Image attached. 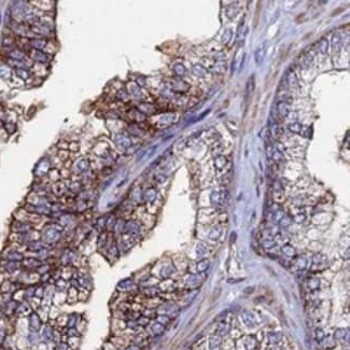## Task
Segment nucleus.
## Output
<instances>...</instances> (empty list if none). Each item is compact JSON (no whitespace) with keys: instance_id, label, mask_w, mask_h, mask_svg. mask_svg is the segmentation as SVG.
<instances>
[{"instance_id":"7ed1b4c3","label":"nucleus","mask_w":350,"mask_h":350,"mask_svg":"<svg viewBox=\"0 0 350 350\" xmlns=\"http://www.w3.org/2000/svg\"><path fill=\"white\" fill-rule=\"evenodd\" d=\"M287 82H288L289 85L293 86V87H295V86L298 85V80H297L296 75H295L293 71L288 72V75H287Z\"/></svg>"},{"instance_id":"ddd939ff","label":"nucleus","mask_w":350,"mask_h":350,"mask_svg":"<svg viewBox=\"0 0 350 350\" xmlns=\"http://www.w3.org/2000/svg\"><path fill=\"white\" fill-rule=\"evenodd\" d=\"M231 37H232V33L229 29H227V30L224 31V33H223V37H222V42L223 43H229V41L231 40Z\"/></svg>"},{"instance_id":"4be33fe9","label":"nucleus","mask_w":350,"mask_h":350,"mask_svg":"<svg viewBox=\"0 0 350 350\" xmlns=\"http://www.w3.org/2000/svg\"><path fill=\"white\" fill-rule=\"evenodd\" d=\"M235 237H236V234L235 233H233L231 235V239H232V241H235Z\"/></svg>"},{"instance_id":"9b49d317","label":"nucleus","mask_w":350,"mask_h":350,"mask_svg":"<svg viewBox=\"0 0 350 350\" xmlns=\"http://www.w3.org/2000/svg\"><path fill=\"white\" fill-rule=\"evenodd\" d=\"M291 222H292V219L288 216H283L279 221V223H280L281 226H289V225L291 224Z\"/></svg>"},{"instance_id":"a211bd4d","label":"nucleus","mask_w":350,"mask_h":350,"mask_svg":"<svg viewBox=\"0 0 350 350\" xmlns=\"http://www.w3.org/2000/svg\"><path fill=\"white\" fill-rule=\"evenodd\" d=\"M175 71H176L179 75H182L185 71V68L183 67V65H176V67H175Z\"/></svg>"},{"instance_id":"2eb2a0df","label":"nucleus","mask_w":350,"mask_h":350,"mask_svg":"<svg viewBox=\"0 0 350 350\" xmlns=\"http://www.w3.org/2000/svg\"><path fill=\"white\" fill-rule=\"evenodd\" d=\"M221 235V231L219 229H213L211 231V233H210L209 237L211 238V239H218L219 237H220Z\"/></svg>"},{"instance_id":"6e6552de","label":"nucleus","mask_w":350,"mask_h":350,"mask_svg":"<svg viewBox=\"0 0 350 350\" xmlns=\"http://www.w3.org/2000/svg\"><path fill=\"white\" fill-rule=\"evenodd\" d=\"M214 164H216V167L218 168V169H222L225 166V164H226V159H225L224 156H222V155H220V156H218L216 159Z\"/></svg>"},{"instance_id":"f3484780","label":"nucleus","mask_w":350,"mask_h":350,"mask_svg":"<svg viewBox=\"0 0 350 350\" xmlns=\"http://www.w3.org/2000/svg\"><path fill=\"white\" fill-rule=\"evenodd\" d=\"M273 159H275L277 162H281V161H283V156H282L281 152H279V151H274Z\"/></svg>"},{"instance_id":"0eeeda50","label":"nucleus","mask_w":350,"mask_h":350,"mask_svg":"<svg viewBox=\"0 0 350 350\" xmlns=\"http://www.w3.org/2000/svg\"><path fill=\"white\" fill-rule=\"evenodd\" d=\"M282 252L284 253V256H295V249L293 247L289 246V244H286V246L282 247Z\"/></svg>"},{"instance_id":"dca6fc26","label":"nucleus","mask_w":350,"mask_h":350,"mask_svg":"<svg viewBox=\"0 0 350 350\" xmlns=\"http://www.w3.org/2000/svg\"><path fill=\"white\" fill-rule=\"evenodd\" d=\"M208 265H209V262H208L207 260H204L203 262H201L199 264L197 265V266H198V271H206V269H207V267H208Z\"/></svg>"},{"instance_id":"4468645a","label":"nucleus","mask_w":350,"mask_h":350,"mask_svg":"<svg viewBox=\"0 0 350 350\" xmlns=\"http://www.w3.org/2000/svg\"><path fill=\"white\" fill-rule=\"evenodd\" d=\"M274 151H275V150H274L273 144L269 143V142L266 143V155H267V157L271 159V157H273V154H274Z\"/></svg>"},{"instance_id":"f257e3e1","label":"nucleus","mask_w":350,"mask_h":350,"mask_svg":"<svg viewBox=\"0 0 350 350\" xmlns=\"http://www.w3.org/2000/svg\"><path fill=\"white\" fill-rule=\"evenodd\" d=\"M267 43L266 42H263L260 46L258 48V50L256 51V54H254V57H256V63L258 66H261L262 63L264 62L265 56H266V48H267Z\"/></svg>"},{"instance_id":"412c9836","label":"nucleus","mask_w":350,"mask_h":350,"mask_svg":"<svg viewBox=\"0 0 350 350\" xmlns=\"http://www.w3.org/2000/svg\"><path fill=\"white\" fill-rule=\"evenodd\" d=\"M244 60H246V55H244V57H242V62L240 63V66H239V70H241L242 68H244Z\"/></svg>"},{"instance_id":"f03ea898","label":"nucleus","mask_w":350,"mask_h":350,"mask_svg":"<svg viewBox=\"0 0 350 350\" xmlns=\"http://www.w3.org/2000/svg\"><path fill=\"white\" fill-rule=\"evenodd\" d=\"M277 111L279 113L280 117H287L290 112V109H289V105L287 104L286 102H280L277 106Z\"/></svg>"},{"instance_id":"aec40b11","label":"nucleus","mask_w":350,"mask_h":350,"mask_svg":"<svg viewBox=\"0 0 350 350\" xmlns=\"http://www.w3.org/2000/svg\"><path fill=\"white\" fill-rule=\"evenodd\" d=\"M305 218H306V217H305L304 214L301 213V214H297V216H295L294 218H293V220H294L296 223H302L303 221L305 220Z\"/></svg>"},{"instance_id":"f8f14e48","label":"nucleus","mask_w":350,"mask_h":350,"mask_svg":"<svg viewBox=\"0 0 350 350\" xmlns=\"http://www.w3.org/2000/svg\"><path fill=\"white\" fill-rule=\"evenodd\" d=\"M211 203L212 205H218L220 204V194L218 192H213L211 194Z\"/></svg>"},{"instance_id":"423d86ee","label":"nucleus","mask_w":350,"mask_h":350,"mask_svg":"<svg viewBox=\"0 0 350 350\" xmlns=\"http://www.w3.org/2000/svg\"><path fill=\"white\" fill-rule=\"evenodd\" d=\"M328 48H329V42L326 39H321L319 42V52L322 54H325L328 52Z\"/></svg>"},{"instance_id":"6ab92c4d","label":"nucleus","mask_w":350,"mask_h":350,"mask_svg":"<svg viewBox=\"0 0 350 350\" xmlns=\"http://www.w3.org/2000/svg\"><path fill=\"white\" fill-rule=\"evenodd\" d=\"M276 244V241H274V240H271V239H266L264 240V242H263V246L265 247V248L269 249L271 248V247H274Z\"/></svg>"},{"instance_id":"20e7f679","label":"nucleus","mask_w":350,"mask_h":350,"mask_svg":"<svg viewBox=\"0 0 350 350\" xmlns=\"http://www.w3.org/2000/svg\"><path fill=\"white\" fill-rule=\"evenodd\" d=\"M193 72L196 75H198V77H205L206 73H207V70L202 65H195L193 68Z\"/></svg>"},{"instance_id":"1a4fd4ad","label":"nucleus","mask_w":350,"mask_h":350,"mask_svg":"<svg viewBox=\"0 0 350 350\" xmlns=\"http://www.w3.org/2000/svg\"><path fill=\"white\" fill-rule=\"evenodd\" d=\"M254 87H256V81H254V75H251V78L249 79L248 84H247V92L249 94H252L254 90Z\"/></svg>"},{"instance_id":"9d476101","label":"nucleus","mask_w":350,"mask_h":350,"mask_svg":"<svg viewBox=\"0 0 350 350\" xmlns=\"http://www.w3.org/2000/svg\"><path fill=\"white\" fill-rule=\"evenodd\" d=\"M340 42H341V40H340L339 35H334L332 38V48H338Z\"/></svg>"},{"instance_id":"39448f33","label":"nucleus","mask_w":350,"mask_h":350,"mask_svg":"<svg viewBox=\"0 0 350 350\" xmlns=\"http://www.w3.org/2000/svg\"><path fill=\"white\" fill-rule=\"evenodd\" d=\"M289 129H290L292 133H294V134H301V133H302V129H303V125L302 124L297 123V122H295V123H291L290 125H289Z\"/></svg>"}]
</instances>
